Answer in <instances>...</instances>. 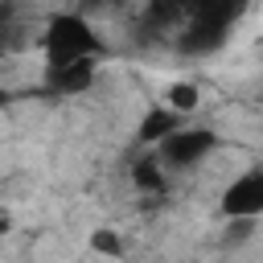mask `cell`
<instances>
[{
	"label": "cell",
	"instance_id": "obj_1",
	"mask_svg": "<svg viewBox=\"0 0 263 263\" xmlns=\"http://www.w3.org/2000/svg\"><path fill=\"white\" fill-rule=\"evenodd\" d=\"M99 49V37L90 33V25L74 12L66 16H53L49 29H45V66H66V62H82V58H95Z\"/></svg>",
	"mask_w": 263,
	"mask_h": 263
},
{
	"label": "cell",
	"instance_id": "obj_2",
	"mask_svg": "<svg viewBox=\"0 0 263 263\" xmlns=\"http://www.w3.org/2000/svg\"><path fill=\"white\" fill-rule=\"evenodd\" d=\"M222 214H230V218H255V214H263V164L238 173V177L226 185V193H222Z\"/></svg>",
	"mask_w": 263,
	"mask_h": 263
},
{
	"label": "cell",
	"instance_id": "obj_3",
	"mask_svg": "<svg viewBox=\"0 0 263 263\" xmlns=\"http://www.w3.org/2000/svg\"><path fill=\"white\" fill-rule=\"evenodd\" d=\"M210 148H214V132H205V127H177L173 136L160 140V160H168L173 168H189Z\"/></svg>",
	"mask_w": 263,
	"mask_h": 263
},
{
	"label": "cell",
	"instance_id": "obj_4",
	"mask_svg": "<svg viewBox=\"0 0 263 263\" xmlns=\"http://www.w3.org/2000/svg\"><path fill=\"white\" fill-rule=\"evenodd\" d=\"M177 127H181V111H173V107L164 103V107H156V111H152V115L140 123V140L160 144V140H164V136H173Z\"/></svg>",
	"mask_w": 263,
	"mask_h": 263
},
{
	"label": "cell",
	"instance_id": "obj_5",
	"mask_svg": "<svg viewBox=\"0 0 263 263\" xmlns=\"http://www.w3.org/2000/svg\"><path fill=\"white\" fill-rule=\"evenodd\" d=\"M168 107L173 111H193L197 107V86H173L168 90Z\"/></svg>",
	"mask_w": 263,
	"mask_h": 263
},
{
	"label": "cell",
	"instance_id": "obj_6",
	"mask_svg": "<svg viewBox=\"0 0 263 263\" xmlns=\"http://www.w3.org/2000/svg\"><path fill=\"white\" fill-rule=\"evenodd\" d=\"M95 251H107V255H115V251H119V242H115L107 230H99V234H95Z\"/></svg>",
	"mask_w": 263,
	"mask_h": 263
}]
</instances>
